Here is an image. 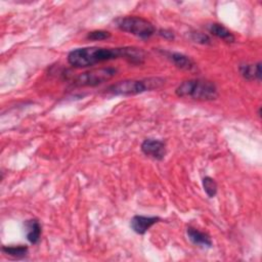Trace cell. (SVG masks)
<instances>
[{
	"mask_svg": "<svg viewBox=\"0 0 262 262\" xmlns=\"http://www.w3.org/2000/svg\"><path fill=\"white\" fill-rule=\"evenodd\" d=\"M117 58H125L132 63H141L144 52L136 47H83L72 50L68 54V61L74 68H86Z\"/></svg>",
	"mask_w": 262,
	"mask_h": 262,
	"instance_id": "1",
	"label": "cell"
},
{
	"mask_svg": "<svg viewBox=\"0 0 262 262\" xmlns=\"http://www.w3.org/2000/svg\"><path fill=\"white\" fill-rule=\"evenodd\" d=\"M165 83L163 78L152 77L140 80H124L110 85L105 91L113 95H135L161 87Z\"/></svg>",
	"mask_w": 262,
	"mask_h": 262,
	"instance_id": "2",
	"label": "cell"
},
{
	"mask_svg": "<svg viewBox=\"0 0 262 262\" xmlns=\"http://www.w3.org/2000/svg\"><path fill=\"white\" fill-rule=\"evenodd\" d=\"M180 97H190L198 100H213L218 96L216 85L204 79H190L182 82L176 89Z\"/></svg>",
	"mask_w": 262,
	"mask_h": 262,
	"instance_id": "3",
	"label": "cell"
},
{
	"mask_svg": "<svg viewBox=\"0 0 262 262\" xmlns=\"http://www.w3.org/2000/svg\"><path fill=\"white\" fill-rule=\"evenodd\" d=\"M117 27L141 39H148L156 33L155 26L140 16H126L117 20Z\"/></svg>",
	"mask_w": 262,
	"mask_h": 262,
	"instance_id": "4",
	"label": "cell"
},
{
	"mask_svg": "<svg viewBox=\"0 0 262 262\" xmlns=\"http://www.w3.org/2000/svg\"><path fill=\"white\" fill-rule=\"evenodd\" d=\"M117 69L115 68H100L91 70L88 72H84L73 80V85L77 87H85V86H97L99 84H102L108 80H111L113 77L117 74Z\"/></svg>",
	"mask_w": 262,
	"mask_h": 262,
	"instance_id": "5",
	"label": "cell"
},
{
	"mask_svg": "<svg viewBox=\"0 0 262 262\" xmlns=\"http://www.w3.org/2000/svg\"><path fill=\"white\" fill-rule=\"evenodd\" d=\"M141 150L145 156L161 161L166 155V145L158 139H145L141 143Z\"/></svg>",
	"mask_w": 262,
	"mask_h": 262,
	"instance_id": "6",
	"label": "cell"
},
{
	"mask_svg": "<svg viewBox=\"0 0 262 262\" xmlns=\"http://www.w3.org/2000/svg\"><path fill=\"white\" fill-rule=\"evenodd\" d=\"M161 218L156 216H142L136 215L132 217L130 221V226L134 232L138 234H144L154 224L159 222Z\"/></svg>",
	"mask_w": 262,
	"mask_h": 262,
	"instance_id": "7",
	"label": "cell"
},
{
	"mask_svg": "<svg viewBox=\"0 0 262 262\" xmlns=\"http://www.w3.org/2000/svg\"><path fill=\"white\" fill-rule=\"evenodd\" d=\"M186 233H187V236L189 238V241L195 245V246H199V247H212V239L210 237L209 234H207L206 232H203V231H200L199 229L194 228V227H187V230H186Z\"/></svg>",
	"mask_w": 262,
	"mask_h": 262,
	"instance_id": "8",
	"label": "cell"
},
{
	"mask_svg": "<svg viewBox=\"0 0 262 262\" xmlns=\"http://www.w3.org/2000/svg\"><path fill=\"white\" fill-rule=\"evenodd\" d=\"M25 230H26V235L27 239L35 245L38 244L40 241L41 236V225L37 219H29L25 221Z\"/></svg>",
	"mask_w": 262,
	"mask_h": 262,
	"instance_id": "9",
	"label": "cell"
},
{
	"mask_svg": "<svg viewBox=\"0 0 262 262\" xmlns=\"http://www.w3.org/2000/svg\"><path fill=\"white\" fill-rule=\"evenodd\" d=\"M239 73L246 80H261V62L239 66Z\"/></svg>",
	"mask_w": 262,
	"mask_h": 262,
	"instance_id": "10",
	"label": "cell"
},
{
	"mask_svg": "<svg viewBox=\"0 0 262 262\" xmlns=\"http://www.w3.org/2000/svg\"><path fill=\"white\" fill-rule=\"evenodd\" d=\"M208 31L215 37L219 38V39H222L226 42H233L234 41V36L232 35V33L226 29L223 25L221 24H217V23H213V24H210L208 26Z\"/></svg>",
	"mask_w": 262,
	"mask_h": 262,
	"instance_id": "11",
	"label": "cell"
},
{
	"mask_svg": "<svg viewBox=\"0 0 262 262\" xmlns=\"http://www.w3.org/2000/svg\"><path fill=\"white\" fill-rule=\"evenodd\" d=\"M168 56L169 58L172 60V62L182 69V70H186V71H191L195 68V64L194 62L191 60V58H189L188 56L182 54V53H179V52H170L168 53Z\"/></svg>",
	"mask_w": 262,
	"mask_h": 262,
	"instance_id": "12",
	"label": "cell"
},
{
	"mask_svg": "<svg viewBox=\"0 0 262 262\" xmlns=\"http://www.w3.org/2000/svg\"><path fill=\"white\" fill-rule=\"evenodd\" d=\"M2 252L6 255H9L14 258H23L28 254V247L27 246H3Z\"/></svg>",
	"mask_w": 262,
	"mask_h": 262,
	"instance_id": "13",
	"label": "cell"
},
{
	"mask_svg": "<svg viewBox=\"0 0 262 262\" xmlns=\"http://www.w3.org/2000/svg\"><path fill=\"white\" fill-rule=\"evenodd\" d=\"M203 187L205 192L209 198H214L217 193V183L216 181L209 176L203 178Z\"/></svg>",
	"mask_w": 262,
	"mask_h": 262,
	"instance_id": "14",
	"label": "cell"
},
{
	"mask_svg": "<svg viewBox=\"0 0 262 262\" xmlns=\"http://www.w3.org/2000/svg\"><path fill=\"white\" fill-rule=\"evenodd\" d=\"M111 37V33L103 30H95L92 32H89L87 35V39L92 41H100V40H106Z\"/></svg>",
	"mask_w": 262,
	"mask_h": 262,
	"instance_id": "15",
	"label": "cell"
},
{
	"mask_svg": "<svg viewBox=\"0 0 262 262\" xmlns=\"http://www.w3.org/2000/svg\"><path fill=\"white\" fill-rule=\"evenodd\" d=\"M191 39L194 42H198V43H201V44H210L211 43L210 38L206 34H203V33H200V32L192 33Z\"/></svg>",
	"mask_w": 262,
	"mask_h": 262,
	"instance_id": "16",
	"label": "cell"
},
{
	"mask_svg": "<svg viewBox=\"0 0 262 262\" xmlns=\"http://www.w3.org/2000/svg\"><path fill=\"white\" fill-rule=\"evenodd\" d=\"M159 35L162 36L163 38L165 39H168V40H172L174 39V34L172 31H169V30H160L159 31Z\"/></svg>",
	"mask_w": 262,
	"mask_h": 262,
	"instance_id": "17",
	"label": "cell"
}]
</instances>
